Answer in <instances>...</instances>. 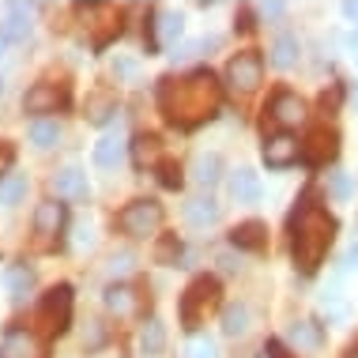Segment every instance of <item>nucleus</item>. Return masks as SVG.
<instances>
[{"label": "nucleus", "mask_w": 358, "mask_h": 358, "mask_svg": "<svg viewBox=\"0 0 358 358\" xmlns=\"http://www.w3.org/2000/svg\"><path fill=\"white\" fill-rule=\"evenodd\" d=\"M298 155H302V143L290 136V132H275L264 143V162L272 170H287L290 162H298Z\"/></svg>", "instance_id": "nucleus-11"}, {"label": "nucleus", "mask_w": 358, "mask_h": 358, "mask_svg": "<svg viewBox=\"0 0 358 358\" xmlns=\"http://www.w3.org/2000/svg\"><path fill=\"white\" fill-rule=\"evenodd\" d=\"M298 50H302V45H298V38L283 31L272 42V64H275V69H290V64L298 61Z\"/></svg>", "instance_id": "nucleus-27"}, {"label": "nucleus", "mask_w": 358, "mask_h": 358, "mask_svg": "<svg viewBox=\"0 0 358 358\" xmlns=\"http://www.w3.org/2000/svg\"><path fill=\"white\" fill-rule=\"evenodd\" d=\"M136 72V61H113V76H132Z\"/></svg>", "instance_id": "nucleus-41"}, {"label": "nucleus", "mask_w": 358, "mask_h": 358, "mask_svg": "<svg viewBox=\"0 0 358 358\" xmlns=\"http://www.w3.org/2000/svg\"><path fill=\"white\" fill-rule=\"evenodd\" d=\"M76 12H80L83 27L91 31V45H94V50L110 45L113 38L121 34V8H113V4H80Z\"/></svg>", "instance_id": "nucleus-4"}, {"label": "nucleus", "mask_w": 358, "mask_h": 358, "mask_svg": "<svg viewBox=\"0 0 358 358\" xmlns=\"http://www.w3.org/2000/svg\"><path fill=\"white\" fill-rule=\"evenodd\" d=\"M4 53H8V38L0 34V57H4Z\"/></svg>", "instance_id": "nucleus-45"}, {"label": "nucleus", "mask_w": 358, "mask_h": 358, "mask_svg": "<svg viewBox=\"0 0 358 358\" xmlns=\"http://www.w3.org/2000/svg\"><path fill=\"white\" fill-rule=\"evenodd\" d=\"M42 321H45V328H50L53 336H61L64 328L72 324V287L69 283L53 287L50 294L42 298Z\"/></svg>", "instance_id": "nucleus-6"}, {"label": "nucleus", "mask_w": 358, "mask_h": 358, "mask_svg": "<svg viewBox=\"0 0 358 358\" xmlns=\"http://www.w3.org/2000/svg\"><path fill=\"white\" fill-rule=\"evenodd\" d=\"M347 45H351V50H358V31H355L351 38H347Z\"/></svg>", "instance_id": "nucleus-44"}, {"label": "nucleus", "mask_w": 358, "mask_h": 358, "mask_svg": "<svg viewBox=\"0 0 358 358\" xmlns=\"http://www.w3.org/2000/svg\"><path fill=\"white\" fill-rule=\"evenodd\" d=\"M117 227H121V234H129V238H151L155 230L162 227V204L159 200H132V204L117 215Z\"/></svg>", "instance_id": "nucleus-5"}, {"label": "nucleus", "mask_w": 358, "mask_h": 358, "mask_svg": "<svg viewBox=\"0 0 358 358\" xmlns=\"http://www.w3.org/2000/svg\"><path fill=\"white\" fill-rule=\"evenodd\" d=\"M106 309L117 313V317L132 313V309H136V290L124 287V283H110V287H106Z\"/></svg>", "instance_id": "nucleus-23"}, {"label": "nucleus", "mask_w": 358, "mask_h": 358, "mask_svg": "<svg viewBox=\"0 0 358 358\" xmlns=\"http://www.w3.org/2000/svg\"><path fill=\"white\" fill-rule=\"evenodd\" d=\"M343 15L351 19V23H358V0H347V4H343Z\"/></svg>", "instance_id": "nucleus-43"}, {"label": "nucleus", "mask_w": 358, "mask_h": 358, "mask_svg": "<svg viewBox=\"0 0 358 358\" xmlns=\"http://www.w3.org/2000/svg\"><path fill=\"white\" fill-rule=\"evenodd\" d=\"M132 155H136V166H151L155 159H159V140L155 136H136L132 140Z\"/></svg>", "instance_id": "nucleus-31"}, {"label": "nucleus", "mask_w": 358, "mask_h": 358, "mask_svg": "<svg viewBox=\"0 0 358 358\" xmlns=\"http://www.w3.org/2000/svg\"><path fill=\"white\" fill-rule=\"evenodd\" d=\"M31 27H34V4H8L4 8V27L0 34L8 42H27L31 38Z\"/></svg>", "instance_id": "nucleus-12"}, {"label": "nucleus", "mask_w": 358, "mask_h": 358, "mask_svg": "<svg viewBox=\"0 0 358 358\" xmlns=\"http://www.w3.org/2000/svg\"><path fill=\"white\" fill-rule=\"evenodd\" d=\"M230 245H234V249H249V253H260V249L268 245V227H264V222H257V219L241 222V227L230 230Z\"/></svg>", "instance_id": "nucleus-17"}, {"label": "nucleus", "mask_w": 358, "mask_h": 358, "mask_svg": "<svg viewBox=\"0 0 358 358\" xmlns=\"http://www.w3.org/2000/svg\"><path fill=\"white\" fill-rule=\"evenodd\" d=\"M343 272H358V241L343 253Z\"/></svg>", "instance_id": "nucleus-37"}, {"label": "nucleus", "mask_w": 358, "mask_h": 358, "mask_svg": "<svg viewBox=\"0 0 358 358\" xmlns=\"http://www.w3.org/2000/svg\"><path fill=\"white\" fill-rule=\"evenodd\" d=\"M69 106V87L64 83H34L23 94V110L27 113H57Z\"/></svg>", "instance_id": "nucleus-8"}, {"label": "nucleus", "mask_w": 358, "mask_h": 358, "mask_svg": "<svg viewBox=\"0 0 358 358\" xmlns=\"http://www.w3.org/2000/svg\"><path fill=\"white\" fill-rule=\"evenodd\" d=\"M222 91L208 69H192L185 76H166L159 83V110L178 129H196L219 113Z\"/></svg>", "instance_id": "nucleus-1"}, {"label": "nucleus", "mask_w": 358, "mask_h": 358, "mask_svg": "<svg viewBox=\"0 0 358 358\" xmlns=\"http://www.w3.org/2000/svg\"><path fill=\"white\" fill-rule=\"evenodd\" d=\"M64 204H57V200H42V204L34 208V234L38 238H53L64 230Z\"/></svg>", "instance_id": "nucleus-15"}, {"label": "nucleus", "mask_w": 358, "mask_h": 358, "mask_svg": "<svg viewBox=\"0 0 358 358\" xmlns=\"http://www.w3.org/2000/svg\"><path fill=\"white\" fill-rule=\"evenodd\" d=\"M185 34V15L181 12H159L155 15V27H151V50H166L178 38Z\"/></svg>", "instance_id": "nucleus-13"}, {"label": "nucleus", "mask_w": 358, "mask_h": 358, "mask_svg": "<svg viewBox=\"0 0 358 358\" xmlns=\"http://www.w3.org/2000/svg\"><path fill=\"white\" fill-rule=\"evenodd\" d=\"M249 332V306H227L222 309V336H245Z\"/></svg>", "instance_id": "nucleus-28"}, {"label": "nucleus", "mask_w": 358, "mask_h": 358, "mask_svg": "<svg viewBox=\"0 0 358 358\" xmlns=\"http://www.w3.org/2000/svg\"><path fill=\"white\" fill-rule=\"evenodd\" d=\"M27 196V178L23 173H8L4 181H0V204H19V200Z\"/></svg>", "instance_id": "nucleus-30"}, {"label": "nucleus", "mask_w": 358, "mask_h": 358, "mask_svg": "<svg viewBox=\"0 0 358 358\" xmlns=\"http://www.w3.org/2000/svg\"><path fill=\"white\" fill-rule=\"evenodd\" d=\"M332 181H336V192H340V196H351V181H347V173H332Z\"/></svg>", "instance_id": "nucleus-40"}, {"label": "nucleus", "mask_w": 358, "mask_h": 358, "mask_svg": "<svg viewBox=\"0 0 358 358\" xmlns=\"http://www.w3.org/2000/svg\"><path fill=\"white\" fill-rule=\"evenodd\" d=\"M159 170H162V185H166V189H178V185H181L178 162H159Z\"/></svg>", "instance_id": "nucleus-35"}, {"label": "nucleus", "mask_w": 358, "mask_h": 358, "mask_svg": "<svg viewBox=\"0 0 358 358\" xmlns=\"http://www.w3.org/2000/svg\"><path fill=\"white\" fill-rule=\"evenodd\" d=\"M321 313L328 317V321H343L347 317V302L340 298V290H324L321 294Z\"/></svg>", "instance_id": "nucleus-32"}, {"label": "nucleus", "mask_w": 358, "mask_h": 358, "mask_svg": "<svg viewBox=\"0 0 358 358\" xmlns=\"http://www.w3.org/2000/svg\"><path fill=\"white\" fill-rule=\"evenodd\" d=\"M61 140V124H57L53 117H38L34 124H31V143L34 148H53V143Z\"/></svg>", "instance_id": "nucleus-29"}, {"label": "nucleus", "mask_w": 358, "mask_h": 358, "mask_svg": "<svg viewBox=\"0 0 358 358\" xmlns=\"http://www.w3.org/2000/svg\"><path fill=\"white\" fill-rule=\"evenodd\" d=\"M185 219L192 222V227H211V222L219 219V204L211 196H192L185 204Z\"/></svg>", "instance_id": "nucleus-24"}, {"label": "nucleus", "mask_w": 358, "mask_h": 358, "mask_svg": "<svg viewBox=\"0 0 358 358\" xmlns=\"http://www.w3.org/2000/svg\"><path fill=\"white\" fill-rule=\"evenodd\" d=\"M260 76H264V61H260V53L253 50H245V53H238L234 61L227 64V80L234 91H257L260 87Z\"/></svg>", "instance_id": "nucleus-7"}, {"label": "nucleus", "mask_w": 358, "mask_h": 358, "mask_svg": "<svg viewBox=\"0 0 358 358\" xmlns=\"http://www.w3.org/2000/svg\"><path fill=\"white\" fill-rule=\"evenodd\" d=\"M53 192L64 200H87V192H91V185H87V173L80 166H64L53 173Z\"/></svg>", "instance_id": "nucleus-14"}, {"label": "nucleus", "mask_w": 358, "mask_h": 358, "mask_svg": "<svg viewBox=\"0 0 358 358\" xmlns=\"http://www.w3.org/2000/svg\"><path fill=\"white\" fill-rule=\"evenodd\" d=\"M76 245H80V249H83V245H91V227H87V222H83L80 230H76Z\"/></svg>", "instance_id": "nucleus-42"}, {"label": "nucleus", "mask_w": 358, "mask_h": 358, "mask_svg": "<svg viewBox=\"0 0 358 358\" xmlns=\"http://www.w3.org/2000/svg\"><path fill=\"white\" fill-rule=\"evenodd\" d=\"M336 155H340V136H336L332 129H313L309 140L302 143V159L313 162V166H324V162H332Z\"/></svg>", "instance_id": "nucleus-10"}, {"label": "nucleus", "mask_w": 358, "mask_h": 358, "mask_svg": "<svg viewBox=\"0 0 358 358\" xmlns=\"http://www.w3.org/2000/svg\"><path fill=\"white\" fill-rule=\"evenodd\" d=\"M283 12H287V4H279V0H272V4H264V8H260V15H264V19H279Z\"/></svg>", "instance_id": "nucleus-39"}, {"label": "nucleus", "mask_w": 358, "mask_h": 358, "mask_svg": "<svg viewBox=\"0 0 358 358\" xmlns=\"http://www.w3.org/2000/svg\"><path fill=\"white\" fill-rule=\"evenodd\" d=\"M249 358H264V355H249Z\"/></svg>", "instance_id": "nucleus-47"}, {"label": "nucleus", "mask_w": 358, "mask_h": 358, "mask_svg": "<svg viewBox=\"0 0 358 358\" xmlns=\"http://www.w3.org/2000/svg\"><path fill=\"white\" fill-rule=\"evenodd\" d=\"M268 117L279 121V124H298L306 117V106H302V99H298L294 91H279L275 99L268 102Z\"/></svg>", "instance_id": "nucleus-16"}, {"label": "nucleus", "mask_w": 358, "mask_h": 358, "mask_svg": "<svg viewBox=\"0 0 358 358\" xmlns=\"http://www.w3.org/2000/svg\"><path fill=\"white\" fill-rule=\"evenodd\" d=\"M0 358H45V343L31 328H8L0 340Z\"/></svg>", "instance_id": "nucleus-9"}, {"label": "nucleus", "mask_w": 358, "mask_h": 358, "mask_svg": "<svg viewBox=\"0 0 358 358\" xmlns=\"http://www.w3.org/2000/svg\"><path fill=\"white\" fill-rule=\"evenodd\" d=\"M162 347H166V328H162L159 317H148L140 328V355L155 358V355H162Z\"/></svg>", "instance_id": "nucleus-21"}, {"label": "nucleus", "mask_w": 358, "mask_h": 358, "mask_svg": "<svg viewBox=\"0 0 358 358\" xmlns=\"http://www.w3.org/2000/svg\"><path fill=\"white\" fill-rule=\"evenodd\" d=\"M12 159H15V148H12V143H0V173L12 166Z\"/></svg>", "instance_id": "nucleus-38"}, {"label": "nucleus", "mask_w": 358, "mask_h": 358, "mask_svg": "<svg viewBox=\"0 0 358 358\" xmlns=\"http://www.w3.org/2000/svg\"><path fill=\"white\" fill-rule=\"evenodd\" d=\"M129 268H132V253H113L110 257V272L113 275H124Z\"/></svg>", "instance_id": "nucleus-36"}, {"label": "nucleus", "mask_w": 358, "mask_h": 358, "mask_svg": "<svg viewBox=\"0 0 358 358\" xmlns=\"http://www.w3.org/2000/svg\"><path fill=\"white\" fill-rule=\"evenodd\" d=\"M287 340L294 347H302V351H317V347L324 343V332H321V324H317V321H294V324H290V332H287Z\"/></svg>", "instance_id": "nucleus-22"}, {"label": "nucleus", "mask_w": 358, "mask_h": 358, "mask_svg": "<svg viewBox=\"0 0 358 358\" xmlns=\"http://www.w3.org/2000/svg\"><path fill=\"white\" fill-rule=\"evenodd\" d=\"M185 358H219V347H215V340H208V336H196V340L189 343Z\"/></svg>", "instance_id": "nucleus-33"}, {"label": "nucleus", "mask_w": 358, "mask_h": 358, "mask_svg": "<svg viewBox=\"0 0 358 358\" xmlns=\"http://www.w3.org/2000/svg\"><path fill=\"white\" fill-rule=\"evenodd\" d=\"M113 113H117V99H113L110 91H99V94L87 99V121L91 124H106Z\"/></svg>", "instance_id": "nucleus-25"}, {"label": "nucleus", "mask_w": 358, "mask_h": 358, "mask_svg": "<svg viewBox=\"0 0 358 358\" xmlns=\"http://www.w3.org/2000/svg\"><path fill=\"white\" fill-rule=\"evenodd\" d=\"M124 136L121 132H106V136L94 143V166H102V170H110V166H117V162L124 159Z\"/></svg>", "instance_id": "nucleus-19"}, {"label": "nucleus", "mask_w": 358, "mask_h": 358, "mask_svg": "<svg viewBox=\"0 0 358 358\" xmlns=\"http://www.w3.org/2000/svg\"><path fill=\"white\" fill-rule=\"evenodd\" d=\"M192 178H196L204 189H211L222 178V159L219 155H196V162H192Z\"/></svg>", "instance_id": "nucleus-26"}, {"label": "nucleus", "mask_w": 358, "mask_h": 358, "mask_svg": "<svg viewBox=\"0 0 358 358\" xmlns=\"http://www.w3.org/2000/svg\"><path fill=\"white\" fill-rule=\"evenodd\" d=\"M290 234H294V241H290V249H294V264L302 268V272H317V268L324 264V257H328L332 238H336V219L328 215L321 204L302 200L294 222H290Z\"/></svg>", "instance_id": "nucleus-2"}, {"label": "nucleus", "mask_w": 358, "mask_h": 358, "mask_svg": "<svg viewBox=\"0 0 358 358\" xmlns=\"http://www.w3.org/2000/svg\"><path fill=\"white\" fill-rule=\"evenodd\" d=\"M178 257H181V245H178V238H162V245H159V260L162 264H178Z\"/></svg>", "instance_id": "nucleus-34"}, {"label": "nucleus", "mask_w": 358, "mask_h": 358, "mask_svg": "<svg viewBox=\"0 0 358 358\" xmlns=\"http://www.w3.org/2000/svg\"><path fill=\"white\" fill-rule=\"evenodd\" d=\"M4 287L12 290V298L31 294V287H34V268L27 264V260H15V264H8V268H4Z\"/></svg>", "instance_id": "nucleus-20"}, {"label": "nucleus", "mask_w": 358, "mask_h": 358, "mask_svg": "<svg viewBox=\"0 0 358 358\" xmlns=\"http://www.w3.org/2000/svg\"><path fill=\"white\" fill-rule=\"evenodd\" d=\"M0 94H4V80H0Z\"/></svg>", "instance_id": "nucleus-46"}, {"label": "nucleus", "mask_w": 358, "mask_h": 358, "mask_svg": "<svg viewBox=\"0 0 358 358\" xmlns=\"http://www.w3.org/2000/svg\"><path fill=\"white\" fill-rule=\"evenodd\" d=\"M215 302H219V279H211V275L192 279L189 290L181 294V306H178L181 324H185V328L204 324V321H208V313L215 309Z\"/></svg>", "instance_id": "nucleus-3"}, {"label": "nucleus", "mask_w": 358, "mask_h": 358, "mask_svg": "<svg viewBox=\"0 0 358 358\" xmlns=\"http://www.w3.org/2000/svg\"><path fill=\"white\" fill-rule=\"evenodd\" d=\"M230 196L238 200V204H257L260 200V178L249 166H241L230 173Z\"/></svg>", "instance_id": "nucleus-18"}]
</instances>
